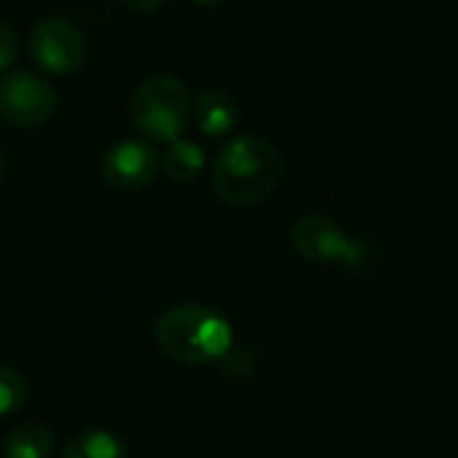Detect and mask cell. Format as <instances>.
Instances as JSON below:
<instances>
[{"label": "cell", "instance_id": "cell-4", "mask_svg": "<svg viewBox=\"0 0 458 458\" xmlns=\"http://www.w3.org/2000/svg\"><path fill=\"white\" fill-rule=\"evenodd\" d=\"M293 244L301 258L311 263H341L346 268H365L370 263V247L352 239L335 220L325 215H303L293 225Z\"/></svg>", "mask_w": 458, "mask_h": 458}, {"label": "cell", "instance_id": "cell-1", "mask_svg": "<svg viewBox=\"0 0 458 458\" xmlns=\"http://www.w3.org/2000/svg\"><path fill=\"white\" fill-rule=\"evenodd\" d=\"M282 177V161L274 145L258 134L233 137L215 161L212 182L231 207H255L266 201Z\"/></svg>", "mask_w": 458, "mask_h": 458}, {"label": "cell", "instance_id": "cell-5", "mask_svg": "<svg viewBox=\"0 0 458 458\" xmlns=\"http://www.w3.org/2000/svg\"><path fill=\"white\" fill-rule=\"evenodd\" d=\"M56 110L54 86L27 70H13L0 81V115L13 126H43Z\"/></svg>", "mask_w": 458, "mask_h": 458}, {"label": "cell", "instance_id": "cell-15", "mask_svg": "<svg viewBox=\"0 0 458 458\" xmlns=\"http://www.w3.org/2000/svg\"><path fill=\"white\" fill-rule=\"evenodd\" d=\"M193 3H199V5H217V3H223V0H193Z\"/></svg>", "mask_w": 458, "mask_h": 458}, {"label": "cell", "instance_id": "cell-8", "mask_svg": "<svg viewBox=\"0 0 458 458\" xmlns=\"http://www.w3.org/2000/svg\"><path fill=\"white\" fill-rule=\"evenodd\" d=\"M193 118H196V126L201 129V134L225 137L239 126L242 113H239V105L233 102V97H228L225 91L209 89L193 99Z\"/></svg>", "mask_w": 458, "mask_h": 458}, {"label": "cell", "instance_id": "cell-10", "mask_svg": "<svg viewBox=\"0 0 458 458\" xmlns=\"http://www.w3.org/2000/svg\"><path fill=\"white\" fill-rule=\"evenodd\" d=\"M207 156L201 150V145L191 142V140H174L169 142L161 166L164 172L174 180V182H193L201 172H204Z\"/></svg>", "mask_w": 458, "mask_h": 458}, {"label": "cell", "instance_id": "cell-2", "mask_svg": "<svg viewBox=\"0 0 458 458\" xmlns=\"http://www.w3.org/2000/svg\"><path fill=\"white\" fill-rule=\"evenodd\" d=\"M161 352L182 365L220 362L233 346V330L223 314L201 303H182L164 311L156 325Z\"/></svg>", "mask_w": 458, "mask_h": 458}, {"label": "cell", "instance_id": "cell-14", "mask_svg": "<svg viewBox=\"0 0 458 458\" xmlns=\"http://www.w3.org/2000/svg\"><path fill=\"white\" fill-rule=\"evenodd\" d=\"M123 3H126L131 11H142V13H145V11H156L164 0H123Z\"/></svg>", "mask_w": 458, "mask_h": 458}, {"label": "cell", "instance_id": "cell-16", "mask_svg": "<svg viewBox=\"0 0 458 458\" xmlns=\"http://www.w3.org/2000/svg\"><path fill=\"white\" fill-rule=\"evenodd\" d=\"M3 169H5V156H3V148H0V177H3Z\"/></svg>", "mask_w": 458, "mask_h": 458}, {"label": "cell", "instance_id": "cell-13", "mask_svg": "<svg viewBox=\"0 0 458 458\" xmlns=\"http://www.w3.org/2000/svg\"><path fill=\"white\" fill-rule=\"evenodd\" d=\"M16 59V35L13 30L0 19V70L11 67Z\"/></svg>", "mask_w": 458, "mask_h": 458}, {"label": "cell", "instance_id": "cell-7", "mask_svg": "<svg viewBox=\"0 0 458 458\" xmlns=\"http://www.w3.org/2000/svg\"><path fill=\"white\" fill-rule=\"evenodd\" d=\"M158 153L140 140H121L115 142L102 158V174L115 191H142L158 174Z\"/></svg>", "mask_w": 458, "mask_h": 458}, {"label": "cell", "instance_id": "cell-9", "mask_svg": "<svg viewBox=\"0 0 458 458\" xmlns=\"http://www.w3.org/2000/svg\"><path fill=\"white\" fill-rule=\"evenodd\" d=\"M54 437L46 424L24 421L13 427L3 443V458H51Z\"/></svg>", "mask_w": 458, "mask_h": 458}, {"label": "cell", "instance_id": "cell-12", "mask_svg": "<svg viewBox=\"0 0 458 458\" xmlns=\"http://www.w3.org/2000/svg\"><path fill=\"white\" fill-rule=\"evenodd\" d=\"M27 400V381L13 370L0 365V419L16 413Z\"/></svg>", "mask_w": 458, "mask_h": 458}, {"label": "cell", "instance_id": "cell-11", "mask_svg": "<svg viewBox=\"0 0 458 458\" xmlns=\"http://www.w3.org/2000/svg\"><path fill=\"white\" fill-rule=\"evenodd\" d=\"M64 458H129L126 445L105 429H86L70 437Z\"/></svg>", "mask_w": 458, "mask_h": 458}, {"label": "cell", "instance_id": "cell-3", "mask_svg": "<svg viewBox=\"0 0 458 458\" xmlns=\"http://www.w3.org/2000/svg\"><path fill=\"white\" fill-rule=\"evenodd\" d=\"M134 126L153 142H174L182 137L191 115L193 99L188 86L169 72L145 78L129 105Z\"/></svg>", "mask_w": 458, "mask_h": 458}, {"label": "cell", "instance_id": "cell-6", "mask_svg": "<svg viewBox=\"0 0 458 458\" xmlns=\"http://www.w3.org/2000/svg\"><path fill=\"white\" fill-rule=\"evenodd\" d=\"M30 48L35 62L51 75H70L86 59V40L81 30L62 16L40 19L32 27Z\"/></svg>", "mask_w": 458, "mask_h": 458}]
</instances>
